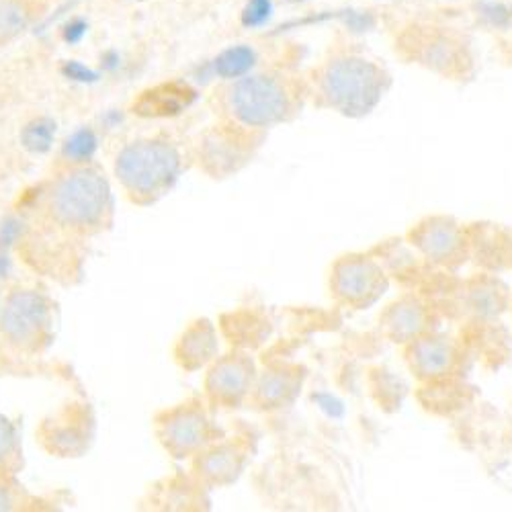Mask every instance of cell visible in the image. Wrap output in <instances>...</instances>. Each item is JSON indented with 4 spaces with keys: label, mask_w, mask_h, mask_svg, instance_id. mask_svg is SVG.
<instances>
[{
    "label": "cell",
    "mask_w": 512,
    "mask_h": 512,
    "mask_svg": "<svg viewBox=\"0 0 512 512\" xmlns=\"http://www.w3.org/2000/svg\"><path fill=\"white\" fill-rule=\"evenodd\" d=\"M318 107L349 119L371 115L392 91L390 68L357 46L334 48L310 76Z\"/></svg>",
    "instance_id": "obj_1"
},
{
    "label": "cell",
    "mask_w": 512,
    "mask_h": 512,
    "mask_svg": "<svg viewBox=\"0 0 512 512\" xmlns=\"http://www.w3.org/2000/svg\"><path fill=\"white\" fill-rule=\"evenodd\" d=\"M396 54L406 62L449 82H472L478 74L474 39L463 29L412 21L396 35Z\"/></svg>",
    "instance_id": "obj_2"
},
{
    "label": "cell",
    "mask_w": 512,
    "mask_h": 512,
    "mask_svg": "<svg viewBox=\"0 0 512 512\" xmlns=\"http://www.w3.org/2000/svg\"><path fill=\"white\" fill-rule=\"evenodd\" d=\"M228 109L246 127H271L287 121L300 99L293 80L275 72L246 74L232 80L228 89Z\"/></svg>",
    "instance_id": "obj_3"
},
{
    "label": "cell",
    "mask_w": 512,
    "mask_h": 512,
    "mask_svg": "<svg viewBox=\"0 0 512 512\" xmlns=\"http://www.w3.org/2000/svg\"><path fill=\"white\" fill-rule=\"evenodd\" d=\"M390 287V273L371 250L343 254L330 269L332 300L353 312L377 306L388 295Z\"/></svg>",
    "instance_id": "obj_4"
},
{
    "label": "cell",
    "mask_w": 512,
    "mask_h": 512,
    "mask_svg": "<svg viewBox=\"0 0 512 512\" xmlns=\"http://www.w3.org/2000/svg\"><path fill=\"white\" fill-rule=\"evenodd\" d=\"M179 170V152L160 140H142L125 146L115 162L119 181L136 195H160L177 181Z\"/></svg>",
    "instance_id": "obj_5"
},
{
    "label": "cell",
    "mask_w": 512,
    "mask_h": 512,
    "mask_svg": "<svg viewBox=\"0 0 512 512\" xmlns=\"http://www.w3.org/2000/svg\"><path fill=\"white\" fill-rule=\"evenodd\" d=\"M510 295V287L498 273L478 271L463 279H453L437 306L443 316H457L465 324L498 322L508 314Z\"/></svg>",
    "instance_id": "obj_6"
},
{
    "label": "cell",
    "mask_w": 512,
    "mask_h": 512,
    "mask_svg": "<svg viewBox=\"0 0 512 512\" xmlns=\"http://www.w3.org/2000/svg\"><path fill=\"white\" fill-rule=\"evenodd\" d=\"M406 242L431 267L447 273H459L469 263L467 224L449 213L422 216L404 234Z\"/></svg>",
    "instance_id": "obj_7"
},
{
    "label": "cell",
    "mask_w": 512,
    "mask_h": 512,
    "mask_svg": "<svg viewBox=\"0 0 512 512\" xmlns=\"http://www.w3.org/2000/svg\"><path fill=\"white\" fill-rule=\"evenodd\" d=\"M111 201L109 183L93 168L64 177L52 193V213L68 226L97 224Z\"/></svg>",
    "instance_id": "obj_8"
},
{
    "label": "cell",
    "mask_w": 512,
    "mask_h": 512,
    "mask_svg": "<svg viewBox=\"0 0 512 512\" xmlns=\"http://www.w3.org/2000/svg\"><path fill=\"white\" fill-rule=\"evenodd\" d=\"M402 359L416 383H429L463 375L469 361V351L461 338L437 328L404 345Z\"/></svg>",
    "instance_id": "obj_9"
},
{
    "label": "cell",
    "mask_w": 512,
    "mask_h": 512,
    "mask_svg": "<svg viewBox=\"0 0 512 512\" xmlns=\"http://www.w3.org/2000/svg\"><path fill=\"white\" fill-rule=\"evenodd\" d=\"M441 318L443 314L439 306L429 295L406 289L379 312L377 328L383 340L402 349L414 338L437 330Z\"/></svg>",
    "instance_id": "obj_10"
},
{
    "label": "cell",
    "mask_w": 512,
    "mask_h": 512,
    "mask_svg": "<svg viewBox=\"0 0 512 512\" xmlns=\"http://www.w3.org/2000/svg\"><path fill=\"white\" fill-rule=\"evenodd\" d=\"M48 316L50 308L44 295L35 291H17L5 304L3 316H0V328L13 343H27L46 326Z\"/></svg>",
    "instance_id": "obj_11"
},
{
    "label": "cell",
    "mask_w": 512,
    "mask_h": 512,
    "mask_svg": "<svg viewBox=\"0 0 512 512\" xmlns=\"http://www.w3.org/2000/svg\"><path fill=\"white\" fill-rule=\"evenodd\" d=\"M416 400L433 416H453L474 400V388L465 381V375H455L439 381L418 383Z\"/></svg>",
    "instance_id": "obj_12"
},
{
    "label": "cell",
    "mask_w": 512,
    "mask_h": 512,
    "mask_svg": "<svg viewBox=\"0 0 512 512\" xmlns=\"http://www.w3.org/2000/svg\"><path fill=\"white\" fill-rule=\"evenodd\" d=\"M195 99L197 93L187 82H164L144 91L134 103V111L142 117H175L189 109Z\"/></svg>",
    "instance_id": "obj_13"
},
{
    "label": "cell",
    "mask_w": 512,
    "mask_h": 512,
    "mask_svg": "<svg viewBox=\"0 0 512 512\" xmlns=\"http://www.w3.org/2000/svg\"><path fill=\"white\" fill-rule=\"evenodd\" d=\"M504 230L506 226L492 224V222L467 224L469 263H474L480 271H490V273L504 271V263H502Z\"/></svg>",
    "instance_id": "obj_14"
},
{
    "label": "cell",
    "mask_w": 512,
    "mask_h": 512,
    "mask_svg": "<svg viewBox=\"0 0 512 512\" xmlns=\"http://www.w3.org/2000/svg\"><path fill=\"white\" fill-rule=\"evenodd\" d=\"M166 447L177 453L185 455L199 449L209 437V424L203 414L195 410H183L168 418L162 431Z\"/></svg>",
    "instance_id": "obj_15"
},
{
    "label": "cell",
    "mask_w": 512,
    "mask_h": 512,
    "mask_svg": "<svg viewBox=\"0 0 512 512\" xmlns=\"http://www.w3.org/2000/svg\"><path fill=\"white\" fill-rule=\"evenodd\" d=\"M252 381V365L246 359L230 357L220 361L207 377V388L213 398L222 402H238Z\"/></svg>",
    "instance_id": "obj_16"
},
{
    "label": "cell",
    "mask_w": 512,
    "mask_h": 512,
    "mask_svg": "<svg viewBox=\"0 0 512 512\" xmlns=\"http://www.w3.org/2000/svg\"><path fill=\"white\" fill-rule=\"evenodd\" d=\"M46 9L37 0H0V46L21 37Z\"/></svg>",
    "instance_id": "obj_17"
},
{
    "label": "cell",
    "mask_w": 512,
    "mask_h": 512,
    "mask_svg": "<svg viewBox=\"0 0 512 512\" xmlns=\"http://www.w3.org/2000/svg\"><path fill=\"white\" fill-rule=\"evenodd\" d=\"M259 62L256 50L248 44H236L226 50H222L216 58L209 62V70L213 76L222 80H236L246 74H250Z\"/></svg>",
    "instance_id": "obj_18"
},
{
    "label": "cell",
    "mask_w": 512,
    "mask_h": 512,
    "mask_svg": "<svg viewBox=\"0 0 512 512\" xmlns=\"http://www.w3.org/2000/svg\"><path fill=\"white\" fill-rule=\"evenodd\" d=\"M213 353H216V334L207 322H199L183 336L181 359L187 367L203 365Z\"/></svg>",
    "instance_id": "obj_19"
},
{
    "label": "cell",
    "mask_w": 512,
    "mask_h": 512,
    "mask_svg": "<svg viewBox=\"0 0 512 512\" xmlns=\"http://www.w3.org/2000/svg\"><path fill=\"white\" fill-rule=\"evenodd\" d=\"M300 386H302V381L295 373L277 371V373H271V375L263 377L261 388H259V396L265 404L279 406V404H285V402L293 400V396L297 394V390H300Z\"/></svg>",
    "instance_id": "obj_20"
},
{
    "label": "cell",
    "mask_w": 512,
    "mask_h": 512,
    "mask_svg": "<svg viewBox=\"0 0 512 512\" xmlns=\"http://www.w3.org/2000/svg\"><path fill=\"white\" fill-rule=\"evenodd\" d=\"M56 138V121L52 117H37L29 121L21 132V144L33 154H44L52 148Z\"/></svg>",
    "instance_id": "obj_21"
},
{
    "label": "cell",
    "mask_w": 512,
    "mask_h": 512,
    "mask_svg": "<svg viewBox=\"0 0 512 512\" xmlns=\"http://www.w3.org/2000/svg\"><path fill=\"white\" fill-rule=\"evenodd\" d=\"M201 472L211 480H230L238 472V455L228 447L216 449L203 459Z\"/></svg>",
    "instance_id": "obj_22"
},
{
    "label": "cell",
    "mask_w": 512,
    "mask_h": 512,
    "mask_svg": "<svg viewBox=\"0 0 512 512\" xmlns=\"http://www.w3.org/2000/svg\"><path fill=\"white\" fill-rule=\"evenodd\" d=\"M97 136L89 127H80L64 144V156L72 162H84L97 152Z\"/></svg>",
    "instance_id": "obj_23"
},
{
    "label": "cell",
    "mask_w": 512,
    "mask_h": 512,
    "mask_svg": "<svg viewBox=\"0 0 512 512\" xmlns=\"http://www.w3.org/2000/svg\"><path fill=\"white\" fill-rule=\"evenodd\" d=\"M273 15L271 0H246L240 11V25L244 29H259Z\"/></svg>",
    "instance_id": "obj_24"
},
{
    "label": "cell",
    "mask_w": 512,
    "mask_h": 512,
    "mask_svg": "<svg viewBox=\"0 0 512 512\" xmlns=\"http://www.w3.org/2000/svg\"><path fill=\"white\" fill-rule=\"evenodd\" d=\"M60 72L74 82H82V84H93L99 80V72H95L93 68H89L87 64H82L78 60H66L60 68Z\"/></svg>",
    "instance_id": "obj_25"
},
{
    "label": "cell",
    "mask_w": 512,
    "mask_h": 512,
    "mask_svg": "<svg viewBox=\"0 0 512 512\" xmlns=\"http://www.w3.org/2000/svg\"><path fill=\"white\" fill-rule=\"evenodd\" d=\"M87 33H89V21L84 17H72L60 27V35L64 39V44L68 46L80 44V41L87 37Z\"/></svg>",
    "instance_id": "obj_26"
},
{
    "label": "cell",
    "mask_w": 512,
    "mask_h": 512,
    "mask_svg": "<svg viewBox=\"0 0 512 512\" xmlns=\"http://www.w3.org/2000/svg\"><path fill=\"white\" fill-rule=\"evenodd\" d=\"M15 439H17V435H15L13 422L7 416L0 414V461H3L13 451Z\"/></svg>",
    "instance_id": "obj_27"
},
{
    "label": "cell",
    "mask_w": 512,
    "mask_h": 512,
    "mask_svg": "<svg viewBox=\"0 0 512 512\" xmlns=\"http://www.w3.org/2000/svg\"><path fill=\"white\" fill-rule=\"evenodd\" d=\"M21 234H23V222L17 218H7L3 226H0V246L9 248L19 240Z\"/></svg>",
    "instance_id": "obj_28"
},
{
    "label": "cell",
    "mask_w": 512,
    "mask_h": 512,
    "mask_svg": "<svg viewBox=\"0 0 512 512\" xmlns=\"http://www.w3.org/2000/svg\"><path fill=\"white\" fill-rule=\"evenodd\" d=\"M502 263H504V271H512V228H506V230H504Z\"/></svg>",
    "instance_id": "obj_29"
},
{
    "label": "cell",
    "mask_w": 512,
    "mask_h": 512,
    "mask_svg": "<svg viewBox=\"0 0 512 512\" xmlns=\"http://www.w3.org/2000/svg\"><path fill=\"white\" fill-rule=\"evenodd\" d=\"M9 269H11V259H9V254H7V252H0V279L7 277Z\"/></svg>",
    "instance_id": "obj_30"
},
{
    "label": "cell",
    "mask_w": 512,
    "mask_h": 512,
    "mask_svg": "<svg viewBox=\"0 0 512 512\" xmlns=\"http://www.w3.org/2000/svg\"><path fill=\"white\" fill-rule=\"evenodd\" d=\"M9 508H11V498L3 488H0V510H9Z\"/></svg>",
    "instance_id": "obj_31"
},
{
    "label": "cell",
    "mask_w": 512,
    "mask_h": 512,
    "mask_svg": "<svg viewBox=\"0 0 512 512\" xmlns=\"http://www.w3.org/2000/svg\"><path fill=\"white\" fill-rule=\"evenodd\" d=\"M508 314H510V318H512V295H510V306H508Z\"/></svg>",
    "instance_id": "obj_32"
},
{
    "label": "cell",
    "mask_w": 512,
    "mask_h": 512,
    "mask_svg": "<svg viewBox=\"0 0 512 512\" xmlns=\"http://www.w3.org/2000/svg\"><path fill=\"white\" fill-rule=\"evenodd\" d=\"M37 3H44V5H48V3H50V0H37Z\"/></svg>",
    "instance_id": "obj_33"
}]
</instances>
